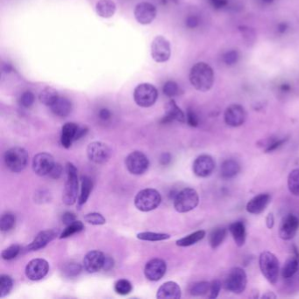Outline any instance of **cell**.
I'll return each mask as SVG.
<instances>
[{"label":"cell","instance_id":"1","mask_svg":"<svg viewBox=\"0 0 299 299\" xmlns=\"http://www.w3.org/2000/svg\"><path fill=\"white\" fill-rule=\"evenodd\" d=\"M190 81L197 91L206 92L214 84V72L209 64L200 62L196 64L190 71Z\"/></svg>","mask_w":299,"mask_h":299},{"label":"cell","instance_id":"2","mask_svg":"<svg viewBox=\"0 0 299 299\" xmlns=\"http://www.w3.org/2000/svg\"><path fill=\"white\" fill-rule=\"evenodd\" d=\"M66 175L67 178L65 182L63 202L66 205H74L78 200V169L74 164L68 162L66 164Z\"/></svg>","mask_w":299,"mask_h":299},{"label":"cell","instance_id":"3","mask_svg":"<svg viewBox=\"0 0 299 299\" xmlns=\"http://www.w3.org/2000/svg\"><path fill=\"white\" fill-rule=\"evenodd\" d=\"M260 269L266 280L271 283L276 284L278 281L280 273L279 261L276 255L269 251H264L260 255Z\"/></svg>","mask_w":299,"mask_h":299},{"label":"cell","instance_id":"4","mask_svg":"<svg viewBox=\"0 0 299 299\" xmlns=\"http://www.w3.org/2000/svg\"><path fill=\"white\" fill-rule=\"evenodd\" d=\"M4 161L7 168L14 173L23 171L28 163V154L26 149L20 147L8 149L4 155Z\"/></svg>","mask_w":299,"mask_h":299},{"label":"cell","instance_id":"5","mask_svg":"<svg viewBox=\"0 0 299 299\" xmlns=\"http://www.w3.org/2000/svg\"><path fill=\"white\" fill-rule=\"evenodd\" d=\"M199 196L196 190L185 188L176 193L174 199V207L176 212L185 213L194 210L199 205Z\"/></svg>","mask_w":299,"mask_h":299},{"label":"cell","instance_id":"6","mask_svg":"<svg viewBox=\"0 0 299 299\" xmlns=\"http://www.w3.org/2000/svg\"><path fill=\"white\" fill-rule=\"evenodd\" d=\"M247 284L248 276L245 270L239 267H235L229 271L223 283V287L229 292L242 294L245 291Z\"/></svg>","mask_w":299,"mask_h":299},{"label":"cell","instance_id":"7","mask_svg":"<svg viewBox=\"0 0 299 299\" xmlns=\"http://www.w3.org/2000/svg\"><path fill=\"white\" fill-rule=\"evenodd\" d=\"M161 202V194L155 189H144L135 196V206L141 212H150L155 210Z\"/></svg>","mask_w":299,"mask_h":299},{"label":"cell","instance_id":"8","mask_svg":"<svg viewBox=\"0 0 299 299\" xmlns=\"http://www.w3.org/2000/svg\"><path fill=\"white\" fill-rule=\"evenodd\" d=\"M135 103L141 107L148 108L155 104L158 98V91L151 84H139L134 91Z\"/></svg>","mask_w":299,"mask_h":299},{"label":"cell","instance_id":"9","mask_svg":"<svg viewBox=\"0 0 299 299\" xmlns=\"http://www.w3.org/2000/svg\"><path fill=\"white\" fill-rule=\"evenodd\" d=\"M152 58L159 64L169 60L171 56L170 43L166 38L158 35L153 40L151 44Z\"/></svg>","mask_w":299,"mask_h":299},{"label":"cell","instance_id":"10","mask_svg":"<svg viewBox=\"0 0 299 299\" xmlns=\"http://www.w3.org/2000/svg\"><path fill=\"white\" fill-rule=\"evenodd\" d=\"M126 166L133 175H142L148 169L149 160L142 152H132L126 158Z\"/></svg>","mask_w":299,"mask_h":299},{"label":"cell","instance_id":"11","mask_svg":"<svg viewBox=\"0 0 299 299\" xmlns=\"http://www.w3.org/2000/svg\"><path fill=\"white\" fill-rule=\"evenodd\" d=\"M87 155L88 158L92 162L103 164L111 157V149L105 143L94 141L88 146Z\"/></svg>","mask_w":299,"mask_h":299},{"label":"cell","instance_id":"12","mask_svg":"<svg viewBox=\"0 0 299 299\" xmlns=\"http://www.w3.org/2000/svg\"><path fill=\"white\" fill-rule=\"evenodd\" d=\"M216 168L215 160L209 155L198 156L193 162L192 169L197 176L205 178L212 175Z\"/></svg>","mask_w":299,"mask_h":299},{"label":"cell","instance_id":"13","mask_svg":"<svg viewBox=\"0 0 299 299\" xmlns=\"http://www.w3.org/2000/svg\"><path fill=\"white\" fill-rule=\"evenodd\" d=\"M225 124L232 128H239L244 124L247 119V111L245 108L238 104L229 105L224 113Z\"/></svg>","mask_w":299,"mask_h":299},{"label":"cell","instance_id":"14","mask_svg":"<svg viewBox=\"0 0 299 299\" xmlns=\"http://www.w3.org/2000/svg\"><path fill=\"white\" fill-rule=\"evenodd\" d=\"M49 271V264L46 260L34 259L27 263L25 273L31 281H39L47 276Z\"/></svg>","mask_w":299,"mask_h":299},{"label":"cell","instance_id":"15","mask_svg":"<svg viewBox=\"0 0 299 299\" xmlns=\"http://www.w3.org/2000/svg\"><path fill=\"white\" fill-rule=\"evenodd\" d=\"M299 228V219L294 214H287L280 223L278 234L283 241H290L296 236Z\"/></svg>","mask_w":299,"mask_h":299},{"label":"cell","instance_id":"16","mask_svg":"<svg viewBox=\"0 0 299 299\" xmlns=\"http://www.w3.org/2000/svg\"><path fill=\"white\" fill-rule=\"evenodd\" d=\"M54 164L55 162H54V157L50 154L43 152L34 156L32 167L36 175L45 176V175H48L50 173Z\"/></svg>","mask_w":299,"mask_h":299},{"label":"cell","instance_id":"17","mask_svg":"<svg viewBox=\"0 0 299 299\" xmlns=\"http://www.w3.org/2000/svg\"><path fill=\"white\" fill-rule=\"evenodd\" d=\"M105 256L104 253L98 250H92L91 252L87 253L84 256L83 261V265L85 271L90 274L98 272L104 267Z\"/></svg>","mask_w":299,"mask_h":299},{"label":"cell","instance_id":"18","mask_svg":"<svg viewBox=\"0 0 299 299\" xmlns=\"http://www.w3.org/2000/svg\"><path fill=\"white\" fill-rule=\"evenodd\" d=\"M156 14L157 11L155 6L148 2H142L135 7V19L141 25L151 24L155 20Z\"/></svg>","mask_w":299,"mask_h":299},{"label":"cell","instance_id":"19","mask_svg":"<svg viewBox=\"0 0 299 299\" xmlns=\"http://www.w3.org/2000/svg\"><path fill=\"white\" fill-rule=\"evenodd\" d=\"M166 262L163 260L155 258L150 260L145 266V276L149 281L156 282L163 277L166 273Z\"/></svg>","mask_w":299,"mask_h":299},{"label":"cell","instance_id":"20","mask_svg":"<svg viewBox=\"0 0 299 299\" xmlns=\"http://www.w3.org/2000/svg\"><path fill=\"white\" fill-rule=\"evenodd\" d=\"M271 201L269 193H260L250 199L246 205L247 212L254 215H259L265 211Z\"/></svg>","mask_w":299,"mask_h":299},{"label":"cell","instance_id":"21","mask_svg":"<svg viewBox=\"0 0 299 299\" xmlns=\"http://www.w3.org/2000/svg\"><path fill=\"white\" fill-rule=\"evenodd\" d=\"M57 235V231H55L54 229L41 231L35 236L34 241L27 246V249L28 251H37L43 249L49 242L55 239Z\"/></svg>","mask_w":299,"mask_h":299},{"label":"cell","instance_id":"22","mask_svg":"<svg viewBox=\"0 0 299 299\" xmlns=\"http://www.w3.org/2000/svg\"><path fill=\"white\" fill-rule=\"evenodd\" d=\"M185 121H186V116L175 101L169 100L167 104H165V116L161 119V123L168 124L173 121L184 123Z\"/></svg>","mask_w":299,"mask_h":299},{"label":"cell","instance_id":"23","mask_svg":"<svg viewBox=\"0 0 299 299\" xmlns=\"http://www.w3.org/2000/svg\"><path fill=\"white\" fill-rule=\"evenodd\" d=\"M79 126L76 123L68 122L62 128L61 133V143L65 148H70L73 141H77Z\"/></svg>","mask_w":299,"mask_h":299},{"label":"cell","instance_id":"24","mask_svg":"<svg viewBox=\"0 0 299 299\" xmlns=\"http://www.w3.org/2000/svg\"><path fill=\"white\" fill-rule=\"evenodd\" d=\"M182 291L180 286L175 282H166L159 288L156 297L158 299L181 298Z\"/></svg>","mask_w":299,"mask_h":299},{"label":"cell","instance_id":"25","mask_svg":"<svg viewBox=\"0 0 299 299\" xmlns=\"http://www.w3.org/2000/svg\"><path fill=\"white\" fill-rule=\"evenodd\" d=\"M228 231L231 233L236 245L239 248L245 245L246 240H247V230H246L245 224L243 222L236 221L230 224Z\"/></svg>","mask_w":299,"mask_h":299},{"label":"cell","instance_id":"26","mask_svg":"<svg viewBox=\"0 0 299 299\" xmlns=\"http://www.w3.org/2000/svg\"><path fill=\"white\" fill-rule=\"evenodd\" d=\"M241 171V165L233 159H227L222 162L220 166V175L222 178L232 179Z\"/></svg>","mask_w":299,"mask_h":299},{"label":"cell","instance_id":"27","mask_svg":"<svg viewBox=\"0 0 299 299\" xmlns=\"http://www.w3.org/2000/svg\"><path fill=\"white\" fill-rule=\"evenodd\" d=\"M117 7L113 0H98L96 5V12L98 16L109 19L114 15Z\"/></svg>","mask_w":299,"mask_h":299},{"label":"cell","instance_id":"28","mask_svg":"<svg viewBox=\"0 0 299 299\" xmlns=\"http://www.w3.org/2000/svg\"><path fill=\"white\" fill-rule=\"evenodd\" d=\"M299 268V256L297 253L286 260L282 269V276L285 279H289L295 276Z\"/></svg>","mask_w":299,"mask_h":299},{"label":"cell","instance_id":"29","mask_svg":"<svg viewBox=\"0 0 299 299\" xmlns=\"http://www.w3.org/2000/svg\"><path fill=\"white\" fill-rule=\"evenodd\" d=\"M50 108L51 111H53L56 116L66 117L71 113L72 104L68 98L59 97L57 100L51 105Z\"/></svg>","mask_w":299,"mask_h":299},{"label":"cell","instance_id":"30","mask_svg":"<svg viewBox=\"0 0 299 299\" xmlns=\"http://www.w3.org/2000/svg\"><path fill=\"white\" fill-rule=\"evenodd\" d=\"M227 235V229L219 226L213 229L209 235V244L212 249L219 248L224 242Z\"/></svg>","mask_w":299,"mask_h":299},{"label":"cell","instance_id":"31","mask_svg":"<svg viewBox=\"0 0 299 299\" xmlns=\"http://www.w3.org/2000/svg\"><path fill=\"white\" fill-rule=\"evenodd\" d=\"M93 188V182L89 176L85 175L82 179V184H81V191L79 197H78V206L81 207L87 202L89 197L91 195V191Z\"/></svg>","mask_w":299,"mask_h":299},{"label":"cell","instance_id":"32","mask_svg":"<svg viewBox=\"0 0 299 299\" xmlns=\"http://www.w3.org/2000/svg\"><path fill=\"white\" fill-rule=\"evenodd\" d=\"M205 237V231L199 230L197 232H192L189 235L185 236L182 239L176 241V245L178 247H190V246L195 245L196 243L200 242Z\"/></svg>","mask_w":299,"mask_h":299},{"label":"cell","instance_id":"33","mask_svg":"<svg viewBox=\"0 0 299 299\" xmlns=\"http://www.w3.org/2000/svg\"><path fill=\"white\" fill-rule=\"evenodd\" d=\"M58 98H59V95L57 91L52 87L44 88L43 90L40 91V96H39L40 103L47 106H51L55 101L57 100Z\"/></svg>","mask_w":299,"mask_h":299},{"label":"cell","instance_id":"34","mask_svg":"<svg viewBox=\"0 0 299 299\" xmlns=\"http://www.w3.org/2000/svg\"><path fill=\"white\" fill-rule=\"evenodd\" d=\"M287 185L289 192L293 196L299 197V168H295L289 172Z\"/></svg>","mask_w":299,"mask_h":299},{"label":"cell","instance_id":"35","mask_svg":"<svg viewBox=\"0 0 299 299\" xmlns=\"http://www.w3.org/2000/svg\"><path fill=\"white\" fill-rule=\"evenodd\" d=\"M137 238L141 241L155 242L166 241L170 238V235L167 233H160V232H143L138 233Z\"/></svg>","mask_w":299,"mask_h":299},{"label":"cell","instance_id":"36","mask_svg":"<svg viewBox=\"0 0 299 299\" xmlns=\"http://www.w3.org/2000/svg\"><path fill=\"white\" fill-rule=\"evenodd\" d=\"M16 224V217L14 213L7 212L1 217L0 220V229L3 232H7L14 229Z\"/></svg>","mask_w":299,"mask_h":299},{"label":"cell","instance_id":"37","mask_svg":"<svg viewBox=\"0 0 299 299\" xmlns=\"http://www.w3.org/2000/svg\"><path fill=\"white\" fill-rule=\"evenodd\" d=\"M210 282H198L190 287V294L194 296H205L209 293Z\"/></svg>","mask_w":299,"mask_h":299},{"label":"cell","instance_id":"38","mask_svg":"<svg viewBox=\"0 0 299 299\" xmlns=\"http://www.w3.org/2000/svg\"><path fill=\"white\" fill-rule=\"evenodd\" d=\"M84 228V225L83 222H81L80 220H76L73 223H71V225L66 226V228L64 229V232L61 233L60 239H65L68 237L74 235L76 233L83 231Z\"/></svg>","mask_w":299,"mask_h":299},{"label":"cell","instance_id":"39","mask_svg":"<svg viewBox=\"0 0 299 299\" xmlns=\"http://www.w3.org/2000/svg\"><path fill=\"white\" fill-rule=\"evenodd\" d=\"M287 140H288V138L267 139L265 141H263V145H262V147L264 148V152L265 153H271V152L275 151L276 149H278L280 147H282V145H284Z\"/></svg>","mask_w":299,"mask_h":299},{"label":"cell","instance_id":"40","mask_svg":"<svg viewBox=\"0 0 299 299\" xmlns=\"http://www.w3.org/2000/svg\"><path fill=\"white\" fill-rule=\"evenodd\" d=\"M14 287V282L12 277L7 275H2L0 276V296H7Z\"/></svg>","mask_w":299,"mask_h":299},{"label":"cell","instance_id":"41","mask_svg":"<svg viewBox=\"0 0 299 299\" xmlns=\"http://www.w3.org/2000/svg\"><path fill=\"white\" fill-rule=\"evenodd\" d=\"M115 291L118 295L126 296L133 290V285L131 282L127 279H121L116 282L114 285Z\"/></svg>","mask_w":299,"mask_h":299},{"label":"cell","instance_id":"42","mask_svg":"<svg viewBox=\"0 0 299 299\" xmlns=\"http://www.w3.org/2000/svg\"><path fill=\"white\" fill-rule=\"evenodd\" d=\"M162 91L165 96H167L168 98H173L180 93V88L178 84L174 81H168L163 85Z\"/></svg>","mask_w":299,"mask_h":299},{"label":"cell","instance_id":"43","mask_svg":"<svg viewBox=\"0 0 299 299\" xmlns=\"http://www.w3.org/2000/svg\"><path fill=\"white\" fill-rule=\"evenodd\" d=\"M81 271H82V267L79 263H77V262H69L64 265V269H63L64 275L68 277H75V276H78Z\"/></svg>","mask_w":299,"mask_h":299},{"label":"cell","instance_id":"44","mask_svg":"<svg viewBox=\"0 0 299 299\" xmlns=\"http://www.w3.org/2000/svg\"><path fill=\"white\" fill-rule=\"evenodd\" d=\"M84 220L94 225H104L106 223V220L104 219V216L98 213V212H91V213H87L86 215L84 216Z\"/></svg>","mask_w":299,"mask_h":299},{"label":"cell","instance_id":"45","mask_svg":"<svg viewBox=\"0 0 299 299\" xmlns=\"http://www.w3.org/2000/svg\"><path fill=\"white\" fill-rule=\"evenodd\" d=\"M20 252V247L17 244L10 246L7 249L3 250V252L1 254V256L4 260L6 261H11V260L16 258Z\"/></svg>","mask_w":299,"mask_h":299},{"label":"cell","instance_id":"46","mask_svg":"<svg viewBox=\"0 0 299 299\" xmlns=\"http://www.w3.org/2000/svg\"><path fill=\"white\" fill-rule=\"evenodd\" d=\"M35 97L34 93L31 91H25L23 94L20 96V106L24 108H30L34 104Z\"/></svg>","mask_w":299,"mask_h":299},{"label":"cell","instance_id":"47","mask_svg":"<svg viewBox=\"0 0 299 299\" xmlns=\"http://www.w3.org/2000/svg\"><path fill=\"white\" fill-rule=\"evenodd\" d=\"M222 282L220 280H213L210 282V289H209L208 297L210 299H215L219 296V292L221 290Z\"/></svg>","mask_w":299,"mask_h":299},{"label":"cell","instance_id":"48","mask_svg":"<svg viewBox=\"0 0 299 299\" xmlns=\"http://www.w3.org/2000/svg\"><path fill=\"white\" fill-rule=\"evenodd\" d=\"M186 121H187L189 126H191L192 128H197L199 126V118H198L197 114L192 110H188V111H187Z\"/></svg>","mask_w":299,"mask_h":299},{"label":"cell","instance_id":"49","mask_svg":"<svg viewBox=\"0 0 299 299\" xmlns=\"http://www.w3.org/2000/svg\"><path fill=\"white\" fill-rule=\"evenodd\" d=\"M238 53L235 50L229 51L226 54L224 55V62L227 65H232V64H236V62L238 60Z\"/></svg>","mask_w":299,"mask_h":299},{"label":"cell","instance_id":"50","mask_svg":"<svg viewBox=\"0 0 299 299\" xmlns=\"http://www.w3.org/2000/svg\"><path fill=\"white\" fill-rule=\"evenodd\" d=\"M63 172H64V168L62 167V165L55 163L50 173L48 174V176L52 179H59L61 175H63Z\"/></svg>","mask_w":299,"mask_h":299},{"label":"cell","instance_id":"51","mask_svg":"<svg viewBox=\"0 0 299 299\" xmlns=\"http://www.w3.org/2000/svg\"><path fill=\"white\" fill-rule=\"evenodd\" d=\"M242 33L243 37H244L247 42H254L255 41L256 34H255V32L252 29L247 27L246 29H242Z\"/></svg>","mask_w":299,"mask_h":299},{"label":"cell","instance_id":"52","mask_svg":"<svg viewBox=\"0 0 299 299\" xmlns=\"http://www.w3.org/2000/svg\"><path fill=\"white\" fill-rule=\"evenodd\" d=\"M76 220H77L76 215H75L74 213H72V212H65L64 215H63V223H64V225H71V223H73Z\"/></svg>","mask_w":299,"mask_h":299},{"label":"cell","instance_id":"53","mask_svg":"<svg viewBox=\"0 0 299 299\" xmlns=\"http://www.w3.org/2000/svg\"><path fill=\"white\" fill-rule=\"evenodd\" d=\"M98 116H99V118L102 119V121H108V119L111 118V111H109L107 108H102V109L99 110Z\"/></svg>","mask_w":299,"mask_h":299},{"label":"cell","instance_id":"54","mask_svg":"<svg viewBox=\"0 0 299 299\" xmlns=\"http://www.w3.org/2000/svg\"><path fill=\"white\" fill-rule=\"evenodd\" d=\"M113 266H114V261H113V259L111 257H110V256H105L103 269L105 270V271H108V270H111L113 268Z\"/></svg>","mask_w":299,"mask_h":299},{"label":"cell","instance_id":"55","mask_svg":"<svg viewBox=\"0 0 299 299\" xmlns=\"http://www.w3.org/2000/svg\"><path fill=\"white\" fill-rule=\"evenodd\" d=\"M199 19L195 16H190L186 20V25L190 28H195L199 26Z\"/></svg>","mask_w":299,"mask_h":299},{"label":"cell","instance_id":"56","mask_svg":"<svg viewBox=\"0 0 299 299\" xmlns=\"http://www.w3.org/2000/svg\"><path fill=\"white\" fill-rule=\"evenodd\" d=\"M171 159V155L169 153H164L160 157V163L163 166H167L170 163Z\"/></svg>","mask_w":299,"mask_h":299},{"label":"cell","instance_id":"57","mask_svg":"<svg viewBox=\"0 0 299 299\" xmlns=\"http://www.w3.org/2000/svg\"><path fill=\"white\" fill-rule=\"evenodd\" d=\"M266 225L269 229H272L275 225V217L273 213H269L266 218Z\"/></svg>","mask_w":299,"mask_h":299},{"label":"cell","instance_id":"58","mask_svg":"<svg viewBox=\"0 0 299 299\" xmlns=\"http://www.w3.org/2000/svg\"><path fill=\"white\" fill-rule=\"evenodd\" d=\"M211 2L214 7L218 8V7H224L226 4V0H211Z\"/></svg>","mask_w":299,"mask_h":299},{"label":"cell","instance_id":"59","mask_svg":"<svg viewBox=\"0 0 299 299\" xmlns=\"http://www.w3.org/2000/svg\"><path fill=\"white\" fill-rule=\"evenodd\" d=\"M276 296L274 294V293L271 292H267L264 295H262V298H276Z\"/></svg>","mask_w":299,"mask_h":299},{"label":"cell","instance_id":"60","mask_svg":"<svg viewBox=\"0 0 299 299\" xmlns=\"http://www.w3.org/2000/svg\"><path fill=\"white\" fill-rule=\"evenodd\" d=\"M264 2H267V3H270V2H272L273 0H263Z\"/></svg>","mask_w":299,"mask_h":299}]
</instances>
